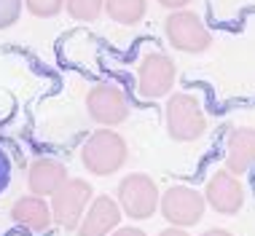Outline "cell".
<instances>
[{
    "mask_svg": "<svg viewBox=\"0 0 255 236\" xmlns=\"http://www.w3.org/2000/svg\"><path fill=\"white\" fill-rule=\"evenodd\" d=\"M127 156H129L127 140H124L119 131H113L108 126L97 129L84 142V148H81V164H84V169L89 175H97V177L116 175L127 164Z\"/></svg>",
    "mask_w": 255,
    "mask_h": 236,
    "instance_id": "obj_1",
    "label": "cell"
},
{
    "mask_svg": "<svg viewBox=\"0 0 255 236\" xmlns=\"http://www.w3.org/2000/svg\"><path fill=\"white\" fill-rule=\"evenodd\" d=\"M164 113H167V131L175 142H194L207 129V113L196 94H172Z\"/></svg>",
    "mask_w": 255,
    "mask_h": 236,
    "instance_id": "obj_2",
    "label": "cell"
},
{
    "mask_svg": "<svg viewBox=\"0 0 255 236\" xmlns=\"http://www.w3.org/2000/svg\"><path fill=\"white\" fill-rule=\"evenodd\" d=\"M94 199V188L92 183L81 177H67L62 183V188L51 196V220L54 226L65 228V231H75L84 218L86 207Z\"/></svg>",
    "mask_w": 255,
    "mask_h": 236,
    "instance_id": "obj_3",
    "label": "cell"
},
{
    "mask_svg": "<svg viewBox=\"0 0 255 236\" xmlns=\"http://www.w3.org/2000/svg\"><path fill=\"white\" fill-rule=\"evenodd\" d=\"M158 185L153 177L142 175V172H132L119 183L116 191V201H119L121 212L132 220H148L153 218L158 210Z\"/></svg>",
    "mask_w": 255,
    "mask_h": 236,
    "instance_id": "obj_4",
    "label": "cell"
},
{
    "mask_svg": "<svg viewBox=\"0 0 255 236\" xmlns=\"http://www.w3.org/2000/svg\"><path fill=\"white\" fill-rule=\"evenodd\" d=\"M164 35H167L169 46L175 51H183V54H202L212 43V35L204 27L202 16H196L194 11H185V8L172 11L167 16Z\"/></svg>",
    "mask_w": 255,
    "mask_h": 236,
    "instance_id": "obj_5",
    "label": "cell"
},
{
    "mask_svg": "<svg viewBox=\"0 0 255 236\" xmlns=\"http://www.w3.org/2000/svg\"><path fill=\"white\" fill-rule=\"evenodd\" d=\"M175 78H177V67L169 54L150 51L137 65V94L142 100L167 97L172 92V86H175Z\"/></svg>",
    "mask_w": 255,
    "mask_h": 236,
    "instance_id": "obj_6",
    "label": "cell"
},
{
    "mask_svg": "<svg viewBox=\"0 0 255 236\" xmlns=\"http://www.w3.org/2000/svg\"><path fill=\"white\" fill-rule=\"evenodd\" d=\"M158 210H161L164 220L175 228H188L202 220L207 210V201L199 191L188 188V185H172V188L158 199Z\"/></svg>",
    "mask_w": 255,
    "mask_h": 236,
    "instance_id": "obj_7",
    "label": "cell"
},
{
    "mask_svg": "<svg viewBox=\"0 0 255 236\" xmlns=\"http://www.w3.org/2000/svg\"><path fill=\"white\" fill-rule=\"evenodd\" d=\"M86 113L92 121H97L100 126H119L127 121L129 116V100L113 83H97V86L89 89L86 94Z\"/></svg>",
    "mask_w": 255,
    "mask_h": 236,
    "instance_id": "obj_8",
    "label": "cell"
},
{
    "mask_svg": "<svg viewBox=\"0 0 255 236\" xmlns=\"http://www.w3.org/2000/svg\"><path fill=\"white\" fill-rule=\"evenodd\" d=\"M204 201L220 215H237L245 204V188L237 175H231L229 169H218L207 183Z\"/></svg>",
    "mask_w": 255,
    "mask_h": 236,
    "instance_id": "obj_9",
    "label": "cell"
},
{
    "mask_svg": "<svg viewBox=\"0 0 255 236\" xmlns=\"http://www.w3.org/2000/svg\"><path fill=\"white\" fill-rule=\"evenodd\" d=\"M121 215L124 212H121L116 199L97 196L86 207V212H84V218H81L75 231H78V236H110L121 226Z\"/></svg>",
    "mask_w": 255,
    "mask_h": 236,
    "instance_id": "obj_10",
    "label": "cell"
},
{
    "mask_svg": "<svg viewBox=\"0 0 255 236\" xmlns=\"http://www.w3.org/2000/svg\"><path fill=\"white\" fill-rule=\"evenodd\" d=\"M250 166H255V129L237 126L229 131L226 140V169L239 177Z\"/></svg>",
    "mask_w": 255,
    "mask_h": 236,
    "instance_id": "obj_11",
    "label": "cell"
},
{
    "mask_svg": "<svg viewBox=\"0 0 255 236\" xmlns=\"http://www.w3.org/2000/svg\"><path fill=\"white\" fill-rule=\"evenodd\" d=\"M67 180V166L57 158H38L27 169V185H30L32 196H54L62 183Z\"/></svg>",
    "mask_w": 255,
    "mask_h": 236,
    "instance_id": "obj_12",
    "label": "cell"
},
{
    "mask_svg": "<svg viewBox=\"0 0 255 236\" xmlns=\"http://www.w3.org/2000/svg\"><path fill=\"white\" fill-rule=\"evenodd\" d=\"M11 218H13L16 226H24V228H30V231H35V234L46 231V228L54 223L51 220V204H46L43 196H32V193L13 201Z\"/></svg>",
    "mask_w": 255,
    "mask_h": 236,
    "instance_id": "obj_13",
    "label": "cell"
},
{
    "mask_svg": "<svg viewBox=\"0 0 255 236\" xmlns=\"http://www.w3.org/2000/svg\"><path fill=\"white\" fill-rule=\"evenodd\" d=\"M113 22H119L124 27H134L145 19L148 13V0H105V8Z\"/></svg>",
    "mask_w": 255,
    "mask_h": 236,
    "instance_id": "obj_14",
    "label": "cell"
},
{
    "mask_svg": "<svg viewBox=\"0 0 255 236\" xmlns=\"http://www.w3.org/2000/svg\"><path fill=\"white\" fill-rule=\"evenodd\" d=\"M65 8L75 22H94L105 8V0H65Z\"/></svg>",
    "mask_w": 255,
    "mask_h": 236,
    "instance_id": "obj_15",
    "label": "cell"
},
{
    "mask_svg": "<svg viewBox=\"0 0 255 236\" xmlns=\"http://www.w3.org/2000/svg\"><path fill=\"white\" fill-rule=\"evenodd\" d=\"M27 11L38 19H51L65 8V0H24Z\"/></svg>",
    "mask_w": 255,
    "mask_h": 236,
    "instance_id": "obj_16",
    "label": "cell"
},
{
    "mask_svg": "<svg viewBox=\"0 0 255 236\" xmlns=\"http://www.w3.org/2000/svg\"><path fill=\"white\" fill-rule=\"evenodd\" d=\"M22 16V0H0V30H8Z\"/></svg>",
    "mask_w": 255,
    "mask_h": 236,
    "instance_id": "obj_17",
    "label": "cell"
},
{
    "mask_svg": "<svg viewBox=\"0 0 255 236\" xmlns=\"http://www.w3.org/2000/svg\"><path fill=\"white\" fill-rule=\"evenodd\" d=\"M8 183H11V161L3 153V148H0V193L8 188Z\"/></svg>",
    "mask_w": 255,
    "mask_h": 236,
    "instance_id": "obj_18",
    "label": "cell"
},
{
    "mask_svg": "<svg viewBox=\"0 0 255 236\" xmlns=\"http://www.w3.org/2000/svg\"><path fill=\"white\" fill-rule=\"evenodd\" d=\"M110 236H148L145 231H142V228H137V226H119V228H116V231L113 234H110Z\"/></svg>",
    "mask_w": 255,
    "mask_h": 236,
    "instance_id": "obj_19",
    "label": "cell"
},
{
    "mask_svg": "<svg viewBox=\"0 0 255 236\" xmlns=\"http://www.w3.org/2000/svg\"><path fill=\"white\" fill-rule=\"evenodd\" d=\"M188 3H191V0H158V5H164V8H169V11H180Z\"/></svg>",
    "mask_w": 255,
    "mask_h": 236,
    "instance_id": "obj_20",
    "label": "cell"
},
{
    "mask_svg": "<svg viewBox=\"0 0 255 236\" xmlns=\"http://www.w3.org/2000/svg\"><path fill=\"white\" fill-rule=\"evenodd\" d=\"M158 236H188V231H185V228H175V226H172V228H164Z\"/></svg>",
    "mask_w": 255,
    "mask_h": 236,
    "instance_id": "obj_21",
    "label": "cell"
},
{
    "mask_svg": "<svg viewBox=\"0 0 255 236\" xmlns=\"http://www.w3.org/2000/svg\"><path fill=\"white\" fill-rule=\"evenodd\" d=\"M202 236H234V234L226 231V228H210V231H204Z\"/></svg>",
    "mask_w": 255,
    "mask_h": 236,
    "instance_id": "obj_22",
    "label": "cell"
}]
</instances>
